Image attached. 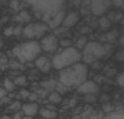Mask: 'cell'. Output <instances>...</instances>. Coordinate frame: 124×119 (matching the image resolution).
<instances>
[{"instance_id": "1", "label": "cell", "mask_w": 124, "mask_h": 119, "mask_svg": "<svg viewBox=\"0 0 124 119\" xmlns=\"http://www.w3.org/2000/svg\"><path fill=\"white\" fill-rule=\"evenodd\" d=\"M26 4L32 6V10L40 18V21L44 22L50 29H55L62 25L63 17L66 14L65 1H28Z\"/></svg>"}, {"instance_id": "2", "label": "cell", "mask_w": 124, "mask_h": 119, "mask_svg": "<svg viewBox=\"0 0 124 119\" xmlns=\"http://www.w3.org/2000/svg\"><path fill=\"white\" fill-rule=\"evenodd\" d=\"M87 79H88V66L81 62H77L75 65L59 71L57 82L69 90V89H77Z\"/></svg>"}, {"instance_id": "3", "label": "cell", "mask_w": 124, "mask_h": 119, "mask_svg": "<svg viewBox=\"0 0 124 119\" xmlns=\"http://www.w3.org/2000/svg\"><path fill=\"white\" fill-rule=\"evenodd\" d=\"M81 60V53L79 50H76L73 46L66 47V49H58L51 57V65L54 69L57 71H62L80 62Z\"/></svg>"}, {"instance_id": "4", "label": "cell", "mask_w": 124, "mask_h": 119, "mask_svg": "<svg viewBox=\"0 0 124 119\" xmlns=\"http://www.w3.org/2000/svg\"><path fill=\"white\" fill-rule=\"evenodd\" d=\"M13 54L21 64L33 62L39 55H41V49L37 40H26L17 44L13 49Z\"/></svg>"}, {"instance_id": "5", "label": "cell", "mask_w": 124, "mask_h": 119, "mask_svg": "<svg viewBox=\"0 0 124 119\" xmlns=\"http://www.w3.org/2000/svg\"><path fill=\"white\" fill-rule=\"evenodd\" d=\"M48 29L50 28L44 22L35 21V22H29L25 27H22V33L21 35L26 40H37L39 42V39H41L44 35L48 33Z\"/></svg>"}, {"instance_id": "6", "label": "cell", "mask_w": 124, "mask_h": 119, "mask_svg": "<svg viewBox=\"0 0 124 119\" xmlns=\"http://www.w3.org/2000/svg\"><path fill=\"white\" fill-rule=\"evenodd\" d=\"M108 49H109V44H103L101 42L91 40V42L85 44V47L81 51V55H90V57H94L95 60L99 61V58L106 55Z\"/></svg>"}, {"instance_id": "7", "label": "cell", "mask_w": 124, "mask_h": 119, "mask_svg": "<svg viewBox=\"0 0 124 119\" xmlns=\"http://www.w3.org/2000/svg\"><path fill=\"white\" fill-rule=\"evenodd\" d=\"M58 40L59 39H58L54 33H47V35H44L39 42L40 49H41V53L54 54L58 49H59V46H58Z\"/></svg>"}, {"instance_id": "8", "label": "cell", "mask_w": 124, "mask_h": 119, "mask_svg": "<svg viewBox=\"0 0 124 119\" xmlns=\"http://www.w3.org/2000/svg\"><path fill=\"white\" fill-rule=\"evenodd\" d=\"M90 13L97 15V17H103L110 11V1L106 0H93L90 3Z\"/></svg>"}, {"instance_id": "9", "label": "cell", "mask_w": 124, "mask_h": 119, "mask_svg": "<svg viewBox=\"0 0 124 119\" xmlns=\"http://www.w3.org/2000/svg\"><path fill=\"white\" fill-rule=\"evenodd\" d=\"M77 90V93H80V94H84V96H88V94H98L99 93V86H98V83L95 82V80H85L83 84H80L79 87L76 89Z\"/></svg>"}, {"instance_id": "10", "label": "cell", "mask_w": 124, "mask_h": 119, "mask_svg": "<svg viewBox=\"0 0 124 119\" xmlns=\"http://www.w3.org/2000/svg\"><path fill=\"white\" fill-rule=\"evenodd\" d=\"M33 64H35V66L41 72V73H47V72H50V71L53 69L51 58L47 57V55H43V54L36 58L35 61H33Z\"/></svg>"}, {"instance_id": "11", "label": "cell", "mask_w": 124, "mask_h": 119, "mask_svg": "<svg viewBox=\"0 0 124 119\" xmlns=\"http://www.w3.org/2000/svg\"><path fill=\"white\" fill-rule=\"evenodd\" d=\"M79 21H80L79 11H66L65 17H63V21H62V25L65 28H73L79 24Z\"/></svg>"}, {"instance_id": "12", "label": "cell", "mask_w": 124, "mask_h": 119, "mask_svg": "<svg viewBox=\"0 0 124 119\" xmlns=\"http://www.w3.org/2000/svg\"><path fill=\"white\" fill-rule=\"evenodd\" d=\"M39 108L40 105L37 102H23L22 107H21V114L23 116H29V118H33L39 114Z\"/></svg>"}, {"instance_id": "13", "label": "cell", "mask_w": 124, "mask_h": 119, "mask_svg": "<svg viewBox=\"0 0 124 119\" xmlns=\"http://www.w3.org/2000/svg\"><path fill=\"white\" fill-rule=\"evenodd\" d=\"M119 31L117 29H112V31H108L103 36H101V43H115L116 40H119Z\"/></svg>"}, {"instance_id": "14", "label": "cell", "mask_w": 124, "mask_h": 119, "mask_svg": "<svg viewBox=\"0 0 124 119\" xmlns=\"http://www.w3.org/2000/svg\"><path fill=\"white\" fill-rule=\"evenodd\" d=\"M40 115V119H57L58 118V112L54 110H50L47 107H40L39 108V114Z\"/></svg>"}, {"instance_id": "15", "label": "cell", "mask_w": 124, "mask_h": 119, "mask_svg": "<svg viewBox=\"0 0 124 119\" xmlns=\"http://www.w3.org/2000/svg\"><path fill=\"white\" fill-rule=\"evenodd\" d=\"M47 98H48V102L51 105H58V104H61V102L63 101V96H61V94L57 93L55 90L48 93V94H47Z\"/></svg>"}, {"instance_id": "16", "label": "cell", "mask_w": 124, "mask_h": 119, "mask_svg": "<svg viewBox=\"0 0 124 119\" xmlns=\"http://www.w3.org/2000/svg\"><path fill=\"white\" fill-rule=\"evenodd\" d=\"M88 42H90V40H88V37H87L85 35H80L79 37L75 40V44H73V47H75L76 50H79L80 53H81V51H83V49L85 47V44L88 43Z\"/></svg>"}, {"instance_id": "17", "label": "cell", "mask_w": 124, "mask_h": 119, "mask_svg": "<svg viewBox=\"0 0 124 119\" xmlns=\"http://www.w3.org/2000/svg\"><path fill=\"white\" fill-rule=\"evenodd\" d=\"M13 80V83L15 87H25L28 84V78L26 75H22V73H17V75L14 76V79Z\"/></svg>"}, {"instance_id": "18", "label": "cell", "mask_w": 124, "mask_h": 119, "mask_svg": "<svg viewBox=\"0 0 124 119\" xmlns=\"http://www.w3.org/2000/svg\"><path fill=\"white\" fill-rule=\"evenodd\" d=\"M98 27L101 28L102 31L108 32L109 29H110V27H112V22L109 21V18H108L106 15H103V17L98 18Z\"/></svg>"}, {"instance_id": "19", "label": "cell", "mask_w": 124, "mask_h": 119, "mask_svg": "<svg viewBox=\"0 0 124 119\" xmlns=\"http://www.w3.org/2000/svg\"><path fill=\"white\" fill-rule=\"evenodd\" d=\"M57 80H53V79H50V80H46V82H41V87H43V90H46V92H54L55 90V86H57Z\"/></svg>"}, {"instance_id": "20", "label": "cell", "mask_w": 124, "mask_h": 119, "mask_svg": "<svg viewBox=\"0 0 124 119\" xmlns=\"http://www.w3.org/2000/svg\"><path fill=\"white\" fill-rule=\"evenodd\" d=\"M101 119H124V112H123V110L115 111V112H112V114L102 115Z\"/></svg>"}, {"instance_id": "21", "label": "cell", "mask_w": 124, "mask_h": 119, "mask_svg": "<svg viewBox=\"0 0 124 119\" xmlns=\"http://www.w3.org/2000/svg\"><path fill=\"white\" fill-rule=\"evenodd\" d=\"M3 90H4L6 93H11V92L15 90V86H14L11 78H6V79L3 80Z\"/></svg>"}, {"instance_id": "22", "label": "cell", "mask_w": 124, "mask_h": 119, "mask_svg": "<svg viewBox=\"0 0 124 119\" xmlns=\"http://www.w3.org/2000/svg\"><path fill=\"white\" fill-rule=\"evenodd\" d=\"M31 19H32V15L28 11H21L18 14V21L19 22H28L29 24V22H32Z\"/></svg>"}, {"instance_id": "23", "label": "cell", "mask_w": 124, "mask_h": 119, "mask_svg": "<svg viewBox=\"0 0 124 119\" xmlns=\"http://www.w3.org/2000/svg\"><path fill=\"white\" fill-rule=\"evenodd\" d=\"M21 107H22V104L19 101H14V102H10V110L13 111V112H19L21 111Z\"/></svg>"}, {"instance_id": "24", "label": "cell", "mask_w": 124, "mask_h": 119, "mask_svg": "<svg viewBox=\"0 0 124 119\" xmlns=\"http://www.w3.org/2000/svg\"><path fill=\"white\" fill-rule=\"evenodd\" d=\"M117 86L119 87H123L124 86V73L123 72H120L119 75H117Z\"/></svg>"}, {"instance_id": "25", "label": "cell", "mask_w": 124, "mask_h": 119, "mask_svg": "<svg viewBox=\"0 0 124 119\" xmlns=\"http://www.w3.org/2000/svg\"><path fill=\"white\" fill-rule=\"evenodd\" d=\"M101 118H102L101 112H91V114H90L85 119H101Z\"/></svg>"}, {"instance_id": "26", "label": "cell", "mask_w": 124, "mask_h": 119, "mask_svg": "<svg viewBox=\"0 0 124 119\" xmlns=\"http://www.w3.org/2000/svg\"><path fill=\"white\" fill-rule=\"evenodd\" d=\"M99 100H101L102 104H103V102L110 101V97H109V94H106V93H102L101 96H99Z\"/></svg>"}, {"instance_id": "27", "label": "cell", "mask_w": 124, "mask_h": 119, "mask_svg": "<svg viewBox=\"0 0 124 119\" xmlns=\"http://www.w3.org/2000/svg\"><path fill=\"white\" fill-rule=\"evenodd\" d=\"M3 33H4L6 36H11V35H14V28H13V27L6 28L4 31H3Z\"/></svg>"}, {"instance_id": "28", "label": "cell", "mask_w": 124, "mask_h": 119, "mask_svg": "<svg viewBox=\"0 0 124 119\" xmlns=\"http://www.w3.org/2000/svg\"><path fill=\"white\" fill-rule=\"evenodd\" d=\"M29 94H31V92H28V90H21V92H19V96H21V98H25V100H28Z\"/></svg>"}, {"instance_id": "29", "label": "cell", "mask_w": 124, "mask_h": 119, "mask_svg": "<svg viewBox=\"0 0 124 119\" xmlns=\"http://www.w3.org/2000/svg\"><path fill=\"white\" fill-rule=\"evenodd\" d=\"M22 116L23 115L21 114V111H19V112H14V114L11 115V119H22Z\"/></svg>"}, {"instance_id": "30", "label": "cell", "mask_w": 124, "mask_h": 119, "mask_svg": "<svg viewBox=\"0 0 124 119\" xmlns=\"http://www.w3.org/2000/svg\"><path fill=\"white\" fill-rule=\"evenodd\" d=\"M116 58H117L119 61H123V60H124V51H121V50H120L119 53L116 54Z\"/></svg>"}, {"instance_id": "31", "label": "cell", "mask_w": 124, "mask_h": 119, "mask_svg": "<svg viewBox=\"0 0 124 119\" xmlns=\"http://www.w3.org/2000/svg\"><path fill=\"white\" fill-rule=\"evenodd\" d=\"M0 119H11V115H1Z\"/></svg>"}, {"instance_id": "32", "label": "cell", "mask_w": 124, "mask_h": 119, "mask_svg": "<svg viewBox=\"0 0 124 119\" xmlns=\"http://www.w3.org/2000/svg\"><path fill=\"white\" fill-rule=\"evenodd\" d=\"M22 119H33V118H29V116H22Z\"/></svg>"}, {"instance_id": "33", "label": "cell", "mask_w": 124, "mask_h": 119, "mask_svg": "<svg viewBox=\"0 0 124 119\" xmlns=\"http://www.w3.org/2000/svg\"><path fill=\"white\" fill-rule=\"evenodd\" d=\"M3 46V40H1V37H0V47Z\"/></svg>"}, {"instance_id": "34", "label": "cell", "mask_w": 124, "mask_h": 119, "mask_svg": "<svg viewBox=\"0 0 124 119\" xmlns=\"http://www.w3.org/2000/svg\"><path fill=\"white\" fill-rule=\"evenodd\" d=\"M1 73H3V72H1V71H0V76H1Z\"/></svg>"}, {"instance_id": "35", "label": "cell", "mask_w": 124, "mask_h": 119, "mask_svg": "<svg viewBox=\"0 0 124 119\" xmlns=\"http://www.w3.org/2000/svg\"><path fill=\"white\" fill-rule=\"evenodd\" d=\"M0 4H1V3H0Z\"/></svg>"}]
</instances>
